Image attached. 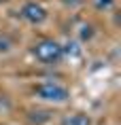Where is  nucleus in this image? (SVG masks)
<instances>
[{
	"label": "nucleus",
	"instance_id": "nucleus-1",
	"mask_svg": "<svg viewBox=\"0 0 121 125\" xmlns=\"http://www.w3.org/2000/svg\"><path fill=\"white\" fill-rule=\"evenodd\" d=\"M32 57L43 64V66H57L62 59H64V53H62V42L53 38H40L32 45Z\"/></svg>",
	"mask_w": 121,
	"mask_h": 125
},
{
	"label": "nucleus",
	"instance_id": "nucleus-2",
	"mask_svg": "<svg viewBox=\"0 0 121 125\" xmlns=\"http://www.w3.org/2000/svg\"><path fill=\"white\" fill-rule=\"evenodd\" d=\"M34 95L40 102L47 104H66L70 100V89L62 83H53V81H43L34 87Z\"/></svg>",
	"mask_w": 121,
	"mask_h": 125
},
{
	"label": "nucleus",
	"instance_id": "nucleus-3",
	"mask_svg": "<svg viewBox=\"0 0 121 125\" xmlns=\"http://www.w3.org/2000/svg\"><path fill=\"white\" fill-rule=\"evenodd\" d=\"M19 15H21V19L26 21V23H30V26H43L47 21V17H49L47 9L43 7L40 2H36V0L23 2L21 9H19Z\"/></svg>",
	"mask_w": 121,
	"mask_h": 125
},
{
	"label": "nucleus",
	"instance_id": "nucleus-4",
	"mask_svg": "<svg viewBox=\"0 0 121 125\" xmlns=\"http://www.w3.org/2000/svg\"><path fill=\"white\" fill-rule=\"evenodd\" d=\"M62 53H64V59L77 62V59L83 57V47H81L79 40H68L66 45H62Z\"/></svg>",
	"mask_w": 121,
	"mask_h": 125
},
{
	"label": "nucleus",
	"instance_id": "nucleus-5",
	"mask_svg": "<svg viewBox=\"0 0 121 125\" xmlns=\"http://www.w3.org/2000/svg\"><path fill=\"white\" fill-rule=\"evenodd\" d=\"M60 125H94V121L85 112H72V115H66L62 119Z\"/></svg>",
	"mask_w": 121,
	"mask_h": 125
},
{
	"label": "nucleus",
	"instance_id": "nucleus-6",
	"mask_svg": "<svg viewBox=\"0 0 121 125\" xmlns=\"http://www.w3.org/2000/svg\"><path fill=\"white\" fill-rule=\"evenodd\" d=\"M28 121L32 125H45L47 121H51V115L49 110H43V108H32L28 110Z\"/></svg>",
	"mask_w": 121,
	"mask_h": 125
},
{
	"label": "nucleus",
	"instance_id": "nucleus-7",
	"mask_svg": "<svg viewBox=\"0 0 121 125\" xmlns=\"http://www.w3.org/2000/svg\"><path fill=\"white\" fill-rule=\"evenodd\" d=\"M94 34H96V30H94L91 23H81V26H79V42H87V40H91V38H94Z\"/></svg>",
	"mask_w": 121,
	"mask_h": 125
},
{
	"label": "nucleus",
	"instance_id": "nucleus-8",
	"mask_svg": "<svg viewBox=\"0 0 121 125\" xmlns=\"http://www.w3.org/2000/svg\"><path fill=\"white\" fill-rule=\"evenodd\" d=\"M11 110H13V102H11V98L4 95V93H0V117L9 115Z\"/></svg>",
	"mask_w": 121,
	"mask_h": 125
},
{
	"label": "nucleus",
	"instance_id": "nucleus-9",
	"mask_svg": "<svg viewBox=\"0 0 121 125\" xmlns=\"http://www.w3.org/2000/svg\"><path fill=\"white\" fill-rule=\"evenodd\" d=\"M91 4H94L96 11L106 13V11H110V9L115 7V0H91Z\"/></svg>",
	"mask_w": 121,
	"mask_h": 125
},
{
	"label": "nucleus",
	"instance_id": "nucleus-10",
	"mask_svg": "<svg viewBox=\"0 0 121 125\" xmlns=\"http://www.w3.org/2000/svg\"><path fill=\"white\" fill-rule=\"evenodd\" d=\"M11 47H13V42H11L9 36H0V53H9Z\"/></svg>",
	"mask_w": 121,
	"mask_h": 125
},
{
	"label": "nucleus",
	"instance_id": "nucleus-11",
	"mask_svg": "<svg viewBox=\"0 0 121 125\" xmlns=\"http://www.w3.org/2000/svg\"><path fill=\"white\" fill-rule=\"evenodd\" d=\"M62 2H64V4H66V7L74 9V7H79V4H81V2H83V0H62Z\"/></svg>",
	"mask_w": 121,
	"mask_h": 125
}]
</instances>
